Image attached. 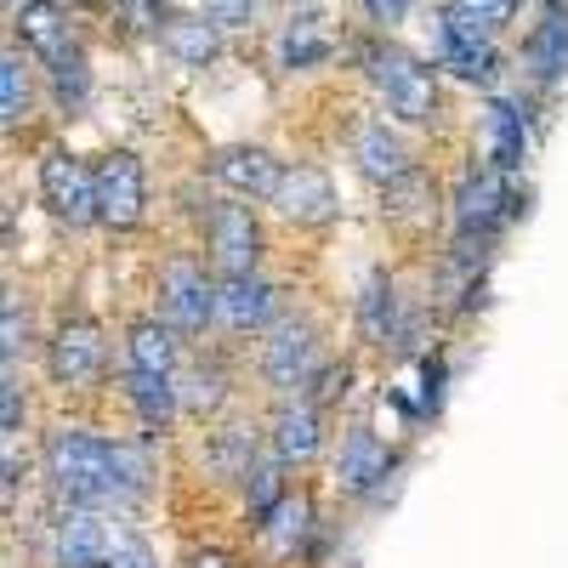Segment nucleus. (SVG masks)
<instances>
[{
    "label": "nucleus",
    "mask_w": 568,
    "mask_h": 568,
    "mask_svg": "<svg viewBox=\"0 0 568 568\" xmlns=\"http://www.w3.org/2000/svg\"><path fill=\"white\" fill-rule=\"evenodd\" d=\"M45 478L63 506H131L149 489V455L136 444H109L85 426L45 433Z\"/></svg>",
    "instance_id": "nucleus-1"
},
{
    "label": "nucleus",
    "mask_w": 568,
    "mask_h": 568,
    "mask_svg": "<svg viewBox=\"0 0 568 568\" xmlns=\"http://www.w3.org/2000/svg\"><path fill=\"white\" fill-rule=\"evenodd\" d=\"M364 69H369V85L382 91V103H387L393 120H404V125H433L438 120V85L409 52L382 45V52L364 58Z\"/></svg>",
    "instance_id": "nucleus-2"
},
{
    "label": "nucleus",
    "mask_w": 568,
    "mask_h": 568,
    "mask_svg": "<svg viewBox=\"0 0 568 568\" xmlns=\"http://www.w3.org/2000/svg\"><path fill=\"white\" fill-rule=\"evenodd\" d=\"M517 216V194H511V182L506 171H466L460 187H455V233L460 240H484L489 245V233L500 222Z\"/></svg>",
    "instance_id": "nucleus-3"
},
{
    "label": "nucleus",
    "mask_w": 568,
    "mask_h": 568,
    "mask_svg": "<svg viewBox=\"0 0 568 568\" xmlns=\"http://www.w3.org/2000/svg\"><path fill=\"white\" fill-rule=\"evenodd\" d=\"M40 200L63 227H85L98 222V171H85L74 154L52 149L40 160Z\"/></svg>",
    "instance_id": "nucleus-4"
},
{
    "label": "nucleus",
    "mask_w": 568,
    "mask_h": 568,
    "mask_svg": "<svg viewBox=\"0 0 568 568\" xmlns=\"http://www.w3.org/2000/svg\"><path fill=\"white\" fill-rule=\"evenodd\" d=\"M160 296H165V318L187 336H200L211 318H222V284H211L200 262H171L160 278Z\"/></svg>",
    "instance_id": "nucleus-5"
},
{
    "label": "nucleus",
    "mask_w": 568,
    "mask_h": 568,
    "mask_svg": "<svg viewBox=\"0 0 568 568\" xmlns=\"http://www.w3.org/2000/svg\"><path fill=\"white\" fill-rule=\"evenodd\" d=\"M142 205H149V176H142V160L131 149H114L98 165V222L109 227H136Z\"/></svg>",
    "instance_id": "nucleus-6"
},
{
    "label": "nucleus",
    "mask_w": 568,
    "mask_h": 568,
    "mask_svg": "<svg viewBox=\"0 0 568 568\" xmlns=\"http://www.w3.org/2000/svg\"><path fill=\"white\" fill-rule=\"evenodd\" d=\"M262 375L278 387V393H296L318 375V342H313V324L302 318H284L273 324V336L262 347Z\"/></svg>",
    "instance_id": "nucleus-7"
},
{
    "label": "nucleus",
    "mask_w": 568,
    "mask_h": 568,
    "mask_svg": "<svg viewBox=\"0 0 568 568\" xmlns=\"http://www.w3.org/2000/svg\"><path fill=\"white\" fill-rule=\"evenodd\" d=\"M393 478V455L387 444L369 433V426H353V433L342 438L336 449V489L353 495V500H369V495H382Z\"/></svg>",
    "instance_id": "nucleus-8"
},
{
    "label": "nucleus",
    "mask_w": 568,
    "mask_h": 568,
    "mask_svg": "<svg viewBox=\"0 0 568 568\" xmlns=\"http://www.w3.org/2000/svg\"><path fill=\"white\" fill-rule=\"evenodd\" d=\"M495 29H484L478 18H466V12H444L438 23V63L455 69L460 80H495L500 58H495V45H489Z\"/></svg>",
    "instance_id": "nucleus-9"
},
{
    "label": "nucleus",
    "mask_w": 568,
    "mask_h": 568,
    "mask_svg": "<svg viewBox=\"0 0 568 568\" xmlns=\"http://www.w3.org/2000/svg\"><path fill=\"white\" fill-rule=\"evenodd\" d=\"M211 233V256L222 273H256V251H262V227L251 216V205H216L205 216Z\"/></svg>",
    "instance_id": "nucleus-10"
},
{
    "label": "nucleus",
    "mask_w": 568,
    "mask_h": 568,
    "mask_svg": "<svg viewBox=\"0 0 568 568\" xmlns=\"http://www.w3.org/2000/svg\"><path fill=\"white\" fill-rule=\"evenodd\" d=\"M103 506H63L58 517V540H52V562L58 568H103L109 562V529H103Z\"/></svg>",
    "instance_id": "nucleus-11"
},
{
    "label": "nucleus",
    "mask_w": 568,
    "mask_h": 568,
    "mask_svg": "<svg viewBox=\"0 0 568 568\" xmlns=\"http://www.w3.org/2000/svg\"><path fill=\"white\" fill-rule=\"evenodd\" d=\"M103 375V336L91 318H69L52 336V382L58 387H91Z\"/></svg>",
    "instance_id": "nucleus-12"
},
{
    "label": "nucleus",
    "mask_w": 568,
    "mask_h": 568,
    "mask_svg": "<svg viewBox=\"0 0 568 568\" xmlns=\"http://www.w3.org/2000/svg\"><path fill=\"white\" fill-rule=\"evenodd\" d=\"M273 211H278L284 222H296V227H324L329 216H336V187H329L324 171L296 165V171H284V176H278Z\"/></svg>",
    "instance_id": "nucleus-13"
},
{
    "label": "nucleus",
    "mask_w": 568,
    "mask_h": 568,
    "mask_svg": "<svg viewBox=\"0 0 568 568\" xmlns=\"http://www.w3.org/2000/svg\"><path fill=\"white\" fill-rule=\"evenodd\" d=\"M273 455L284 460V466H302V460H313L318 449H324V415H318V404L313 398H284L278 409H273Z\"/></svg>",
    "instance_id": "nucleus-14"
},
{
    "label": "nucleus",
    "mask_w": 568,
    "mask_h": 568,
    "mask_svg": "<svg viewBox=\"0 0 568 568\" xmlns=\"http://www.w3.org/2000/svg\"><path fill=\"white\" fill-rule=\"evenodd\" d=\"M211 176L222 187H233V194H245V200H273L284 165L267 149H222V154H211Z\"/></svg>",
    "instance_id": "nucleus-15"
},
{
    "label": "nucleus",
    "mask_w": 568,
    "mask_h": 568,
    "mask_svg": "<svg viewBox=\"0 0 568 568\" xmlns=\"http://www.w3.org/2000/svg\"><path fill=\"white\" fill-rule=\"evenodd\" d=\"M278 313V291L262 273H222V324L227 329H262Z\"/></svg>",
    "instance_id": "nucleus-16"
},
{
    "label": "nucleus",
    "mask_w": 568,
    "mask_h": 568,
    "mask_svg": "<svg viewBox=\"0 0 568 568\" xmlns=\"http://www.w3.org/2000/svg\"><path fill=\"white\" fill-rule=\"evenodd\" d=\"M484 142H489V165L495 171H524V154H529V120L511 98H489L484 109Z\"/></svg>",
    "instance_id": "nucleus-17"
},
{
    "label": "nucleus",
    "mask_w": 568,
    "mask_h": 568,
    "mask_svg": "<svg viewBox=\"0 0 568 568\" xmlns=\"http://www.w3.org/2000/svg\"><path fill=\"white\" fill-rule=\"evenodd\" d=\"M353 160L369 182H382V187H398L409 176V154H404V142L382 125V120H364L353 131Z\"/></svg>",
    "instance_id": "nucleus-18"
},
{
    "label": "nucleus",
    "mask_w": 568,
    "mask_h": 568,
    "mask_svg": "<svg viewBox=\"0 0 568 568\" xmlns=\"http://www.w3.org/2000/svg\"><path fill=\"white\" fill-rule=\"evenodd\" d=\"M18 18V34H23V45L29 52L52 69V63H63V58H74V34H69V23H63V12L52 7V0H29L23 12H12Z\"/></svg>",
    "instance_id": "nucleus-19"
},
{
    "label": "nucleus",
    "mask_w": 568,
    "mask_h": 568,
    "mask_svg": "<svg viewBox=\"0 0 568 568\" xmlns=\"http://www.w3.org/2000/svg\"><path fill=\"white\" fill-rule=\"evenodd\" d=\"M125 404L136 409L142 433H165V420H171L176 404H182L176 375H160V369H125Z\"/></svg>",
    "instance_id": "nucleus-20"
},
{
    "label": "nucleus",
    "mask_w": 568,
    "mask_h": 568,
    "mask_svg": "<svg viewBox=\"0 0 568 568\" xmlns=\"http://www.w3.org/2000/svg\"><path fill=\"white\" fill-rule=\"evenodd\" d=\"M358 329L375 342V347H387L398 342L404 347V324H398V296H393V278L382 273H369L364 278V296H358Z\"/></svg>",
    "instance_id": "nucleus-21"
},
{
    "label": "nucleus",
    "mask_w": 568,
    "mask_h": 568,
    "mask_svg": "<svg viewBox=\"0 0 568 568\" xmlns=\"http://www.w3.org/2000/svg\"><path fill=\"white\" fill-rule=\"evenodd\" d=\"M160 40H165V52L182 69H205L222 52V23H211V18H171L160 29Z\"/></svg>",
    "instance_id": "nucleus-22"
},
{
    "label": "nucleus",
    "mask_w": 568,
    "mask_h": 568,
    "mask_svg": "<svg viewBox=\"0 0 568 568\" xmlns=\"http://www.w3.org/2000/svg\"><path fill=\"white\" fill-rule=\"evenodd\" d=\"M529 69L540 85H557L568 74V7H551L546 23L529 34Z\"/></svg>",
    "instance_id": "nucleus-23"
},
{
    "label": "nucleus",
    "mask_w": 568,
    "mask_h": 568,
    "mask_svg": "<svg viewBox=\"0 0 568 568\" xmlns=\"http://www.w3.org/2000/svg\"><path fill=\"white\" fill-rule=\"evenodd\" d=\"M307 535H313V506H307L302 495H284V500L262 517V540H267V551H278V557H296V551L307 546Z\"/></svg>",
    "instance_id": "nucleus-24"
},
{
    "label": "nucleus",
    "mask_w": 568,
    "mask_h": 568,
    "mask_svg": "<svg viewBox=\"0 0 568 568\" xmlns=\"http://www.w3.org/2000/svg\"><path fill=\"white\" fill-rule=\"evenodd\" d=\"M329 58V34H324V18L318 12H302L284 23L278 34V69H318Z\"/></svg>",
    "instance_id": "nucleus-25"
},
{
    "label": "nucleus",
    "mask_w": 568,
    "mask_h": 568,
    "mask_svg": "<svg viewBox=\"0 0 568 568\" xmlns=\"http://www.w3.org/2000/svg\"><path fill=\"white\" fill-rule=\"evenodd\" d=\"M171 329H176V324H154V318L131 324V336H125V369L176 375V342H171Z\"/></svg>",
    "instance_id": "nucleus-26"
},
{
    "label": "nucleus",
    "mask_w": 568,
    "mask_h": 568,
    "mask_svg": "<svg viewBox=\"0 0 568 568\" xmlns=\"http://www.w3.org/2000/svg\"><path fill=\"white\" fill-rule=\"evenodd\" d=\"M176 393H182V404L194 409V415H216L222 398H227V375L216 364H194V369L176 375Z\"/></svg>",
    "instance_id": "nucleus-27"
},
{
    "label": "nucleus",
    "mask_w": 568,
    "mask_h": 568,
    "mask_svg": "<svg viewBox=\"0 0 568 568\" xmlns=\"http://www.w3.org/2000/svg\"><path fill=\"white\" fill-rule=\"evenodd\" d=\"M278 471H284V460H278V455H273V460H251V466H245V506H251L256 524H262V517L284 500V478H278Z\"/></svg>",
    "instance_id": "nucleus-28"
},
{
    "label": "nucleus",
    "mask_w": 568,
    "mask_h": 568,
    "mask_svg": "<svg viewBox=\"0 0 568 568\" xmlns=\"http://www.w3.org/2000/svg\"><path fill=\"white\" fill-rule=\"evenodd\" d=\"M29 120V69L18 52H7V63H0V125L18 131Z\"/></svg>",
    "instance_id": "nucleus-29"
},
{
    "label": "nucleus",
    "mask_w": 568,
    "mask_h": 568,
    "mask_svg": "<svg viewBox=\"0 0 568 568\" xmlns=\"http://www.w3.org/2000/svg\"><path fill=\"white\" fill-rule=\"evenodd\" d=\"M227 478H245V466L256 460V426H245V420H233V426H222L216 433V455H211Z\"/></svg>",
    "instance_id": "nucleus-30"
},
{
    "label": "nucleus",
    "mask_w": 568,
    "mask_h": 568,
    "mask_svg": "<svg viewBox=\"0 0 568 568\" xmlns=\"http://www.w3.org/2000/svg\"><path fill=\"white\" fill-rule=\"evenodd\" d=\"M0 358H7V369H18V358H23V347H29V318H23V307H18V291H7V302H0Z\"/></svg>",
    "instance_id": "nucleus-31"
},
{
    "label": "nucleus",
    "mask_w": 568,
    "mask_h": 568,
    "mask_svg": "<svg viewBox=\"0 0 568 568\" xmlns=\"http://www.w3.org/2000/svg\"><path fill=\"white\" fill-rule=\"evenodd\" d=\"M52 85H58V98H63L69 109H80V103H85V91H91V74H85L80 52H74V58H63V63H52Z\"/></svg>",
    "instance_id": "nucleus-32"
},
{
    "label": "nucleus",
    "mask_w": 568,
    "mask_h": 568,
    "mask_svg": "<svg viewBox=\"0 0 568 568\" xmlns=\"http://www.w3.org/2000/svg\"><path fill=\"white\" fill-rule=\"evenodd\" d=\"M449 12H466V18H478L484 29H500V23H511L517 0H449Z\"/></svg>",
    "instance_id": "nucleus-33"
},
{
    "label": "nucleus",
    "mask_w": 568,
    "mask_h": 568,
    "mask_svg": "<svg viewBox=\"0 0 568 568\" xmlns=\"http://www.w3.org/2000/svg\"><path fill=\"white\" fill-rule=\"evenodd\" d=\"M103 568H160V557L149 551V540H136V535H120L109 546V562Z\"/></svg>",
    "instance_id": "nucleus-34"
},
{
    "label": "nucleus",
    "mask_w": 568,
    "mask_h": 568,
    "mask_svg": "<svg viewBox=\"0 0 568 568\" xmlns=\"http://www.w3.org/2000/svg\"><path fill=\"white\" fill-rule=\"evenodd\" d=\"M347 382H353V369H347V364H329V369H318L313 382H307V387H313V404H336V398L347 393Z\"/></svg>",
    "instance_id": "nucleus-35"
},
{
    "label": "nucleus",
    "mask_w": 568,
    "mask_h": 568,
    "mask_svg": "<svg viewBox=\"0 0 568 568\" xmlns=\"http://www.w3.org/2000/svg\"><path fill=\"white\" fill-rule=\"evenodd\" d=\"M205 18L222 29H245L256 18V0H205Z\"/></svg>",
    "instance_id": "nucleus-36"
},
{
    "label": "nucleus",
    "mask_w": 568,
    "mask_h": 568,
    "mask_svg": "<svg viewBox=\"0 0 568 568\" xmlns=\"http://www.w3.org/2000/svg\"><path fill=\"white\" fill-rule=\"evenodd\" d=\"M18 420H23V398H18V369H7V387H0V433L18 438Z\"/></svg>",
    "instance_id": "nucleus-37"
},
{
    "label": "nucleus",
    "mask_w": 568,
    "mask_h": 568,
    "mask_svg": "<svg viewBox=\"0 0 568 568\" xmlns=\"http://www.w3.org/2000/svg\"><path fill=\"white\" fill-rule=\"evenodd\" d=\"M358 12H364L369 23L393 29V23H404V18H409V0H358Z\"/></svg>",
    "instance_id": "nucleus-38"
},
{
    "label": "nucleus",
    "mask_w": 568,
    "mask_h": 568,
    "mask_svg": "<svg viewBox=\"0 0 568 568\" xmlns=\"http://www.w3.org/2000/svg\"><path fill=\"white\" fill-rule=\"evenodd\" d=\"M131 29H160V12H165V0H120Z\"/></svg>",
    "instance_id": "nucleus-39"
},
{
    "label": "nucleus",
    "mask_w": 568,
    "mask_h": 568,
    "mask_svg": "<svg viewBox=\"0 0 568 568\" xmlns=\"http://www.w3.org/2000/svg\"><path fill=\"white\" fill-rule=\"evenodd\" d=\"M187 568H233L222 551H194V562H187Z\"/></svg>",
    "instance_id": "nucleus-40"
},
{
    "label": "nucleus",
    "mask_w": 568,
    "mask_h": 568,
    "mask_svg": "<svg viewBox=\"0 0 568 568\" xmlns=\"http://www.w3.org/2000/svg\"><path fill=\"white\" fill-rule=\"evenodd\" d=\"M7 7H12V12H23V7H29V0H7Z\"/></svg>",
    "instance_id": "nucleus-41"
},
{
    "label": "nucleus",
    "mask_w": 568,
    "mask_h": 568,
    "mask_svg": "<svg viewBox=\"0 0 568 568\" xmlns=\"http://www.w3.org/2000/svg\"><path fill=\"white\" fill-rule=\"evenodd\" d=\"M80 7H109V0H80Z\"/></svg>",
    "instance_id": "nucleus-42"
}]
</instances>
